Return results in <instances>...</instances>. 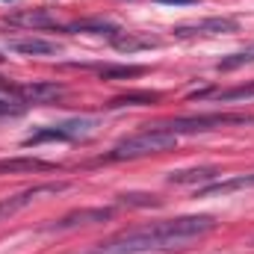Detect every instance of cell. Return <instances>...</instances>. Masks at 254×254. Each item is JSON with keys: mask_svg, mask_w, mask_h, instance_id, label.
I'll use <instances>...</instances> for the list:
<instances>
[{"mask_svg": "<svg viewBox=\"0 0 254 254\" xmlns=\"http://www.w3.org/2000/svg\"><path fill=\"white\" fill-rule=\"evenodd\" d=\"M216 228L213 216H178V219H163L136 231L116 234L95 249L83 254H145V252H172V249H187L190 243L207 237Z\"/></svg>", "mask_w": 254, "mask_h": 254, "instance_id": "6da1fadb", "label": "cell"}, {"mask_svg": "<svg viewBox=\"0 0 254 254\" xmlns=\"http://www.w3.org/2000/svg\"><path fill=\"white\" fill-rule=\"evenodd\" d=\"M24 113V104H12L9 98H0V119H9V116H21Z\"/></svg>", "mask_w": 254, "mask_h": 254, "instance_id": "44dd1931", "label": "cell"}, {"mask_svg": "<svg viewBox=\"0 0 254 254\" xmlns=\"http://www.w3.org/2000/svg\"><path fill=\"white\" fill-rule=\"evenodd\" d=\"M98 122L95 119H68V122H60V125H48V127H39L36 133H30L24 139L27 148L33 145H42V142H71V139H86L95 133Z\"/></svg>", "mask_w": 254, "mask_h": 254, "instance_id": "277c9868", "label": "cell"}, {"mask_svg": "<svg viewBox=\"0 0 254 254\" xmlns=\"http://www.w3.org/2000/svg\"><path fill=\"white\" fill-rule=\"evenodd\" d=\"M252 63H254V45H249L246 51H237V54H231V57L219 60V63H216V71H237V68L252 65Z\"/></svg>", "mask_w": 254, "mask_h": 254, "instance_id": "ac0fdd59", "label": "cell"}, {"mask_svg": "<svg viewBox=\"0 0 254 254\" xmlns=\"http://www.w3.org/2000/svg\"><path fill=\"white\" fill-rule=\"evenodd\" d=\"M240 30V21L237 18H228V15H216V18H201V21H187V24H178L172 27L175 39H198V36H228V33H237Z\"/></svg>", "mask_w": 254, "mask_h": 254, "instance_id": "5b68a950", "label": "cell"}, {"mask_svg": "<svg viewBox=\"0 0 254 254\" xmlns=\"http://www.w3.org/2000/svg\"><path fill=\"white\" fill-rule=\"evenodd\" d=\"M0 89L15 95V98H21L24 104H51V101H57V98L65 95V86L63 83H54V80H48V83H24V86L0 80Z\"/></svg>", "mask_w": 254, "mask_h": 254, "instance_id": "8992f818", "label": "cell"}, {"mask_svg": "<svg viewBox=\"0 0 254 254\" xmlns=\"http://www.w3.org/2000/svg\"><path fill=\"white\" fill-rule=\"evenodd\" d=\"M119 204H125V207H160V198L148 195V192H122Z\"/></svg>", "mask_w": 254, "mask_h": 254, "instance_id": "ffe728a7", "label": "cell"}, {"mask_svg": "<svg viewBox=\"0 0 254 254\" xmlns=\"http://www.w3.org/2000/svg\"><path fill=\"white\" fill-rule=\"evenodd\" d=\"M6 24L12 27H33V30H45V27H57V18L45 9H21L15 15H6Z\"/></svg>", "mask_w": 254, "mask_h": 254, "instance_id": "4fadbf2b", "label": "cell"}, {"mask_svg": "<svg viewBox=\"0 0 254 254\" xmlns=\"http://www.w3.org/2000/svg\"><path fill=\"white\" fill-rule=\"evenodd\" d=\"M139 74H145L142 65H104L101 68L104 80H127V77H139Z\"/></svg>", "mask_w": 254, "mask_h": 254, "instance_id": "d6986e66", "label": "cell"}, {"mask_svg": "<svg viewBox=\"0 0 254 254\" xmlns=\"http://www.w3.org/2000/svg\"><path fill=\"white\" fill-rule=\"evenodd\" d=\"M157 3H163V6H195L198 0H157Z\"/></svg>", "mask_w": 254, "mask_h": 254, "instance_id": "7402d4cb", "label": "cell"}, {"mask_svg": "<svg viewBox=\"0 0 254 254\" xmlns=\"http://www.w3.org/2000/svg\"><path fill=\"white\" fill-rule=\"evenodd\" d=\"M222 172L216 166H201V169H184V172H172L169 175V184H178V187H207L219 178Z\"/></svg>", "mask_w": 254, "mask_h": 254, "instance_id": "7c38bea8", "label": "cell"}, {"mask_svg": "<svg viewBox=\"0 0 254 254\" xmlns=\"http://www.w3.org/2000/svg\"><path fill=\"white\" fill-rule=\"evenodd\" d=\"M0 63H3V57H0Z\"/></svg>", "mask_w": 254, "mask_h": 254, "instance_id": "603a6c76", "label": "cell"}, {"mask_svg": "<svg viewBox=\"0 0 254 254\" xmlns=\"http://www.w3.org/2000/svg\"><path fill=\"white\" fill-rule=\"evenodd\" d=\"M243 190H254V172L252 175H234L228 181H213L207 187H198L195 198H213V195H231V192H243Z\"/></svg>", "mask_w": 254, "mask_h": 254, "instance_id": "9c48e42d", "label": "cell"}, {"mask_svg": "<svg viewBox=\"0 0 254 254\" xmlns=\"http://www.w3.org/2000/svg\"><path fill=\"white\" fill-rule=\"evenodd\" d=\"M113 216V207H92V210H74L63 219H57L54 225H48L45 231H71L80 225H95V222H107Z\"/></svg>", "mask_w": 254, "mask_h": 254, "instance_id": "ba28073f", "label": "cell"}, {"mask_svg": "<svg viewBox=\"0 0 254 254\" xmlns=\"http://www.w3.org/2000/svg\"><path fill=\"white\" fill-rule=\"evenodd\" d=\"M68 190V184H45V187H30V190L18 192V195H9V198H0V222L15 216L18 210H24L30 201H36L39 195H48V192H63Z\"/></svg>", "mask_w": 254, "mask_h": 254, "instance_id": "52a82bcc", "label": "cell"}, {"mask_svg": "<svg viewBox=\"0 0 254 254\" xmlns=\"http://www.w3.org/2000/svg\"><path fill=\"white\" fill-rule=\"evenodd\" d=\"M6 48H9L12 54H21V57H51V54H57V51H60V48H57V42L36 39V36H30V39H9V42H6Z\"/></svg>", "mask_w": 254, "mask_h": 254, "instance_id": "8fae6325", "label": "cell"}, {"mask_svg": "<svg viewBox=\"0 0 254 254\" xmlns=\"http://www.w3.org/2000/svg\"><path fill=\"white\" fill-rule=\"evenodd\" d=\"M231 125H254V116L246 113H210V116H181V119H169V122H157V130H169L175 136L184 133H207L216 127H231Z\"/></svg>", "mask_w": 254, "mask_h": 254, "instance_id": "3957f363", "label": "cell"}, {"mask_svg": "<svg viewBox=\"0 0 254 254\" xmlns=\"http://www.w3.org/2000/svg\"><path fill=\"white\" fill-rule=\"evenodd\" d=\"M192 101H252L254 98V83H243V86H231V89H204V92H192Z\"/></svg>", "mask_w": 254, "mask_h": 254, "instance_id": "30bf717a", "label": "cell"}, {"mask_svg": "<svg viewBox=\"0 0 254 254\" xmlns=\"http://www.w3.org/2000/svg\"><path fill=\"white\" fill-rule=\"evenodd\" d=\"M178 145V136L169 133V130H157V127L148 125V130L142 133H133L122 142L113 145V151L104 157L110 163H122V160H139V157H148V154H160V151H169Z\"/></svg>", "mask_w": 254, "mask_h": 254, "instance_id": "7a4b0ae2", "label": "cell"}, {"mask_svg": "<svg viewBox=\"0 0 254 254\" xmlns=\"http://www.w3.org/2000/svg\"><path fill=\"white\" fill-rule=\"evenodd\" d=\"M160 95L157 92H127V95H119L110 101V107H151L157 104Z\"/></svg>", "mask_w": 254, "mask_h": 254, "instance_id": "2e32d148", "label": "cell"}, {"mask_svg": "<svg viewBox=\"0 0 254 254\" xmlns=\"http://www.w3.org/2000/svg\"><path fill=\"white\" fill-rule=\"evenodd\" d=\"M160 42L157 39H148V36H133V33H116L113 36V48L116 51H127V54H133V51H145V48H157Z\"/></svg>", "mask_w": 254, "mask_h": 254, "instance_id": "5bb4252c", "label": "cell"}, {"mask_svg": "<svg viewBox=\"0 0 254 254\" xmlns=\"http://www.w3.org/2000/svg\"><path fill=\"white\" fill-rule=\"evenodd\" d=\"M65 30L68 33H98V36H110V39L119 33V27L110 24V21H80V24H71Z\"/></svg>", "mask_w": 254, "mask_h": 254, "instance_id": "e0dca14e", "label": "cell"}, {"mask_svg": "<svg viewBox=\"0 0 254 254\" xmlns=\"http://www.w3.org/2000/svg\"><path fill=\"white\" fill-rule=\"evenodd\" d=\"M57 169L54 163L36 160V157H18V160H0V172H48Z\"/></svg>", "mask_w": 254, "mask_h": 254, "instance_id": "9a60e30c", "label": "cell"}]
</instances>
